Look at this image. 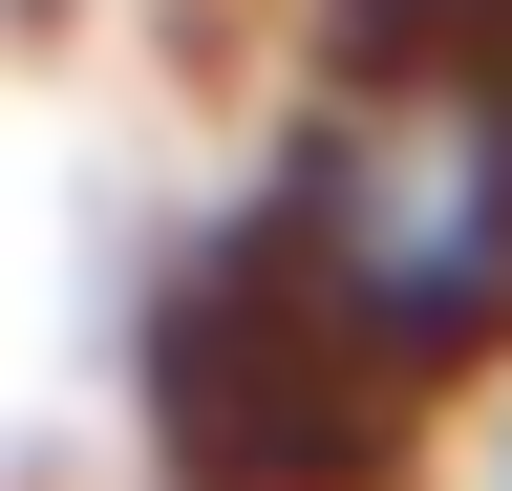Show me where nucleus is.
Instances as JSON below:
<instances>
[{
    "instance_id": "1",
    "label": "nucleus",
    "mask_w": 512,
    "mask_h": 491,
    "mask_svg": "<svg viewBox=\"0 0 512 491\" xmlns=\"http://www.w3.org/2000/svg\"><path fill=\"white\" fill-rule=\"evenodd\" d=\"M256 278L320 342L342 406H427L512 342V65L470 43H384L299 107L278 214H256Z\"/></svg>"
}]
</instances>
